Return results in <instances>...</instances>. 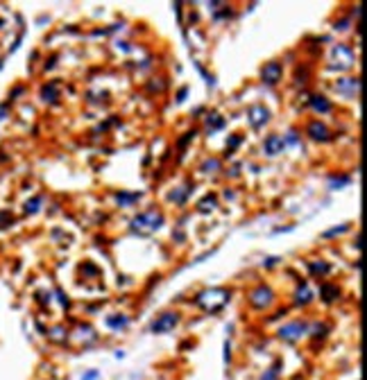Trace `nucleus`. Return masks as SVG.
Here are the masks:
<instances>
[{"instance_id":"nucleus-8","label":"nucleus","mask_w":367,"mask_h":380,"mask_svg":"<svg viewBox=\"0 0 367 380\" xmlns=\"http://www.w3.org/2000/svg\"><path fill=\"white\" fill-rule=\"evenodd\" d=\"M308 136H311L313 141H329V138H331V131L326 129V125H322L320 120H315V123L308 125Z\"/></svg>"},{"instance_id":"nucleus-2","label":"nucleus","mask_w":367,"mask_h":380,"mask_svg":"<svg viewBox=\"0 0 367 380\" xmlns=\"http://www.w3.org/2000/svg\"><path fill=\"white\" fill-rule=\"evenodd\" d=\"M177 322H179V315L177 312H163L161 317H157L152 322V333H157V335H161V333H168V330H172V328L177 326Z\"/></svg>"},{"instance_id":"nucleus-19","label":"nucleus","mask_w":367,"mask_h":380,"mask_svg":"<svg viewBox=\"0 0 367 380\" xmlns=\"http://www.w3.org/2000/svg\"><path fill=\"white\" fill-rule=\"evenodd\" d=\"M347 183H349V177H340V179L331 177V186H347Z\"/></svg>"},{"instance_id":"nucleus-6","label":"nucleus","mask_w":367,"mask_h":380,"mask_svg":"<svg viewBox=\"0 0 367 380\" xmlns=\"http://www.w3.org/2000/svg\"><path fill=\"white\" fill-rule=\"evenodd\" d=\"M304 333H306V324L304 322H292V324H288V326H284L281 330H279V337L288 339V342H295V339H299Z\"/></svg>"},{"instance_id":"nucleus-21","label":"nucleus","mask_w":367,"mask_h":380,"mask_svg":"<svg viewBox=\"0 0 367 380\" xmlns=\"http://www.w3.org/2000/svg\"><path fill=\"white\" fill-rule=\"evenodd\" d=\"M195 136H197V131H188V134H184V138H182V141H179V147H184V145H186V143H188V141H193Z\"/></svg>"},{"instance_id":"nucleus-5","label":"nucleus","mask_w":367,"mask_h":380,"mask_svg":"<svg viewBox=\"0 0 367 380\" xmlns=\"http://www.w3.org/2000/svg\"><path fill=\"white\" fill-rule=\"evenodd\" d=\"M249 304L254 308H265V305L272 304V290L265 285H259L254 292L249 294Z\"/></svg>"},{"instance_id":"nucleus-1","label":"nucleus","mask_w":367,"mask_h":380,"mask_svg":"<svg viewBox=\"0 0 367 380\" xmlns=\"http://www.w3.org/2000/svg\"><path fill=\"white\" fill-rule=\"evenodd\" d=\"M161 224H163V213H159L157 208L141 213L138 217H134V220H131V227H134V231H141V233L157 231V228H161Z\"/></svg>"},{"instance_id":"nucleus-18","label":"nucleus","mask_w":367,"mask_h":380,"mask_svg":"<svg viewBox=\"0 0 367 380\" xmlns=\"http://www.w3.org/2000/svg\"><path fill=\"white\" fill-rule=\"evenodd\" d=\"M347 231V224H340L338 228H331V231H324V238H331V235H340Z\"/></svg>"},{"instance_id":"nucleus-14","label":"nucleus","mask_w":367,"mask_h":380,"mask_svg":"<svg viewBox=\"0 0 367 380\" xmlns=\"http://www.w3.org/2000/svg\"><path fill=\"white\" fill-rule=\"evenodd\" d=\"M308 301H311V292L306 285H302V290L297 292V304H308Z\"/></svg>"},{"instance_id":"nucleus-10","label":"nucleus","mask_w":367,"mask_h":380,"mask_svg":"<svg viewBox=\"0 0 367 380\" xmlns=\"http://www.w3.org/2000/svg\"><path fill=\"white\" fill-rule=\"evenodd\" d=\"M322 297H324V301H336L338 297H340V290H338V285H331V283H324L322 285Z\"/></svg>"},{"instance_id":"nucleus-22","label":"nucleus","mask_w":367,"mask_h":380,"mask_svg":"<svg viewBox=\"0 0 367 380\" xmlns=\"http://www.w3.org/2000/svg\"><path fill=\"white\" fill-rule=\"evenodd\" d=\"M218 170L220 168V161H207V163H204V170Z\"/></svg>"},{"instance_id":"nucleus-23","label":"nucleus","mask_w":367,"mask_h":380,"mask_svg":"<svg viewBox=\"0 0 367 380\" xmlns=\"http://www.w3.org/2000/svg\"><path fill=\"white\" fill-rule=\"evenodd\" d=\"M82 380H98V371H91V374H86Z\"/></svg>"},{"instance_id":"nucleus-11","label":"nucleus","mask_w":367,"mask_h":380,"mask_svg":"<svg viewBox=\"0 0 367 380\" xmlns=\"http://www.w3.org/2000/svg\"><path fill=\"white\" fill-rule=\"evenodd\" d=\"M215 204H218V199H215L213 195H207V197L200 202V206H197V208H200L202 213H209V211H213V208H215Z\"/></svg>"},{"instance_id":"nucleus-13","label":"nucleus","mask_w":367,"mask_h":380,"mask_svg":"<svg viewBox=\"0 0 367 380\" xmlns=\"http://www.w3.org/2000/svg\"><path fill=\"white\" fill-rule=\"evenodd\" d=\"M308 267H311V272H313V274H320V276L329 274V269H331L329 265L324 263V260H317V263H311Z\"/></svg>"},{"instance_id":"nucleus-20","label":"nucleus","mask_w":367,"mask_h":380,"mask_svg":"<svg viewBox=\"0 0 367 380\" xmlns=\"http://www.w3.org/2000/svg\"><path fill=\"white\" fill-rule=\"evenodd\" d=\"M284 143H286V145H297V143H299V138H297V131H290V134H288V138H284Z\"/></svg>"},{"instance_id":"nucleus-17","label":"nucleus","mask_w":367,"mask_h":380,"mask_svg":"<svg viewBox=\"0 0 367 380\" xmlns=\"http://www.w3.org/2000/svg\"><path fill=\"white\" fill-rule=\"evenodd\" d=\"M136 199H141V193H134V195L120 193L118 195V202H120V204H130V202H136Z\"/></svg>"},{"instance_id":"nucleus-15","label":"nucleus","mask_w":367,"mask_h":380,"mask_svg":"<svg viewBox=\"0 0 367 380\" xmlns=\"http://www.w3.org/2000/svg\"><path fill=\"white\" fill-rule=\"evenodd\" d=\"M107 324H109L111 328H116V330H118V328H125V326H127V317H120V319H113V317H109Z\"/></svg>"},{"instance_id":"nucleus-7","label":"nucleus","mask_w":367,"mask_h":380,"mask_svg":"<svg viewBox=\"0 0 367 380\" xmlns=\"http://www.w3.org/2000/svg\"><path fill=\"white\" fill-rule=\"evenodd\" d=\"M284 147H286L284 138H281V136H277V134L267 136L265 143H263V150H265L267 156H277V154H281V152H284Z\"/></svg>"},{"instance_id":"nucleus-12","label":"nucleus","mask_w":367,"mask_h":380,"mask_svg":"<svg viewBox=\"0 0 367 380\" xmlns=\"http://www.w3.org/2000/svg\"><path fill=\"white\" fill-rule=\"evenodd\" d=\"M41 98L46 102H54L57 100V84H48V86L41 88Z\"/></svg>"},{"instance_id":"nucleus-9","label":"nucleus","mask_w":367,"mask_h":380,"mask_svg":"<svg viewBox=\"0 0 367 380\" xmlns=\"http://www.w3.org/2000/svg\"><path fill=\"white\" fill-rule=\"evenodd\" d=\"M311 106H313L317 113H329L331 111V102L326 98H322V95H313L311 98Z\"/></svg>"},{"instance_id":"nucleus-4","label":"nucleus","mask_w":367,"mask_h":380,"mask_svg":"<svg viewBox=\"0 0 367 380\" xmlns=\"http://www.w3.org/2000/svg\"><path fill=\"white\" fill-rule=\"evenodd\" d=\"M247 118H249V125L254 129H261L263 125L270 120V111H267L263 104H254V106H249V111H247Z\"/></svg>"},{"instance_id":"nucleus-16","label":"nucleus","mask_w":367,"mask_h":380,"mask_svg":"<svg viewBox=\"0 0 367 380\" xmlns=\"http://www.w3.org/2000/svg\"><path fill=\"white\" fill-rule=\"evenodd\" d=\"M39 206H41V197H34L32 202L25 204V213H36L39 211Z\"/></svg>"},{"instance_id":"nucleus-3","label":"nucleus","mask_w":367,"mask_h":380,"mask_svg":"<svg viewBox=\"0 0 367 380\" xmlns=\"http://www.w3.org/2000/svg\"><path fill=\"white\" fill-rule=\"evenodd\" d=\"M281 75H284V68H281L279 61H270V64H265L263 71H261V79L265 84H270V86L281 82Z\"/></svg>"}]
</instances>
